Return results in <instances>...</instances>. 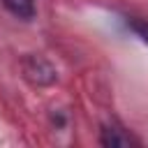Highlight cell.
Masks as SVG:
<instances>
[{"mask_svg": "<svg viewBox=\"0 0 148 148\" xmlns=\"http://www.w3.org/2000/svg\"><path fill=\"white\" fill-rule=\"evenodd\" d=\"M2 5L18 18H32L35 16V0H2Z\"/></svg>", "mask_w": 148, "mask_h": 148, "instance_id": "6da1fadb", "label": "cell"}, {"mask_svg": "<svg viewBox=\"0 0 148 148\" xmlns=\"http://www.w3.org/2000/svg\"><path fill=\"white\" fill-rule=\"evenodd\" d=\"M102 143L104 146H130L132 139L125 136V134H120L118 127H104L102 130Z\"/></svg>", "mask_w": 148, "mask_h": 148, "instance_id": "7a4b0ae2", "label": "cell"}, {"mask_svg": "<svg viewBox=\"0 0 148 148\" xmlns=\"http://www.w3.org/2000/svg\"><path fill=\"white\" fill-rule=\"evenodd\" d=\"M130 25H132V30H134V32L148 44V21H132Z\"/></svg>", "mask_w": 148, "mask_h": 148, "instance_id": "3957f363", "label": "cell"}]
</instances>
